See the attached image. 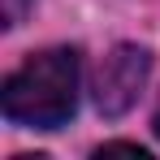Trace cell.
<instances>
[{"label": "cell", "mask_w": 160, "mask_h": 160, "mask_svg": "<svg viewBox=\"0 0 160 160\" xmlns=\"http://www.w3.org/2000/svg\"><path fill=\"white\" fill-rule=\"evenodd\" d=\"M78 108V52L48 48L4 82V117L35 130H56Z\"/></svg>", "instance_id": "1"}, {"label": "cell", "mask_w": 160, "mask_h": 160, "mask_svg": "<svg viewBox=\"0 0 160 160\" xmlns=\"http://www.w3.org/2000/svg\"><path fill=\"white\" fill-rule=\"evenodd\" d=\"M147 74H152V56L138 43H117L112 52L100 61L95 69V108L104 117H121L126 108H134V100L143 95L147 87Z\"/></svg>", "instance_id": "2"}, {"label": "cell", "mask_w": 160, "mask_h": 160, "mask_svg": "<svg viewBox=\"0 0 160 160\" xmlns=\"http://www.w3.org/2000/svg\"><path fill=\"white\" fill-rule=\"evenodd\" d=\"M95 156H100V160H104V156H134V160H147V152H143L138 143H104Z\"/></svg>", "instance_id": "3"}, {"label": "cell", "mask_w": 160, "mask_h": 160, "mask_svg": "<svg viewBox=\"0 0 160 160\" xmlns=\"http://www.w3.org/2000/svg\"><path fill=\"white\" fill-rule=\"evenodd\" d=\"M26 13V0H4V26H18Z\"/></svg>", "instance_id": "4"}, {"label": "cell", "mask_w": 160, "mask_h": 160, "mask_svg": "<svg viewBox=\"0 0 160 160\" xmlns=\"http://www.w3.org/2000/svg\"><path fill=\"white\" fill-rule=\"evenodd\" d=\"M152 130H156V138H160V108H156V121H152Z\"/></svg>", "instance_id": "5"}]
</instances>
